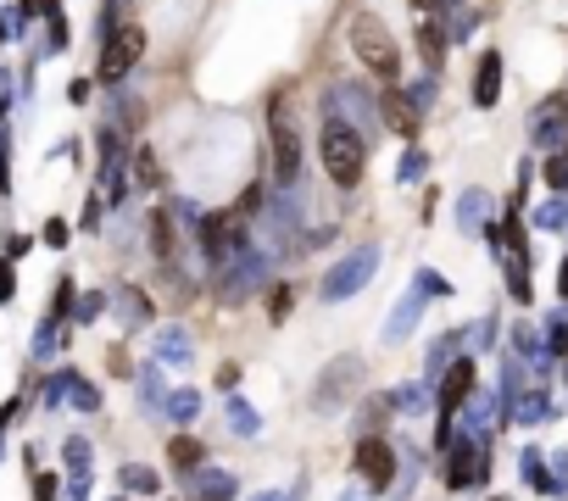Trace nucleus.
Segmentation results:
<instances>
[{
	"label": "nucleus",
	"instance_id": "38",
	"mask_svg": "<svg viewBox=\"0 0 568 501\" xmlns=\"http://www.w3.org/2000/svg\"><path fill=\"white\" fill-rule=\"evenodd\" d=\"M496 329H501L496 312H485L480 323H468V346H474V351H490V346H496Z\"/></svg>",
	"mask_w": 568,
	"mask_h": 501
},
{
	"label": "nucleus",
	"instance_id": "46",
	"mask_svg": "<svg viewBox=\"0 0 568 501\" xmlns=\"http://www.w3.org/2000/svg\"><path fill=\"white\" fill-rule=\"evenodd\" d=\"M17 295V274H12V262L0 256V307H6V301Z\"/></svg>",
	"mask_w": 568,
	"mask_h": 501
},
{
	"label": "nucleus",
	"instance_id": "24",
	"mask_svg": "<svg viewBox=\"0 0 568 501\" xmlns=\"http://www.w3.org/2000/svg\"><path fill=\"white\" fill-rule=\"evenodd\" d=\"M390 413H401L396 407V390H374V395L362 401V434H379L390 423Z\"/></svg>",
	"mask_w": 568,
	"mask_h": 501
},
{
	"label": "nucleus",
	"instance_id": "51",
	"mask_svg": "<svg viewBox=\"0 0 568 501\" xmlns=\"http://www.w3.org/2000/svg\"><path fill=\"white\" fill-rule=\"evenodd\" d=\"M6 112H12V79L0 73V123H6Z\"/></svg>",
	"mask_w": 568,
	"mask_h": 501
},
{
	"label": "nucleus",
	"instance_id": "20",
	"mask_svg": "<svg viewBox=\"0 0 568 501\" xmlns=\"http://www.w3.org/2000/svg\"><path fill=\"white\" fill-rule=\"evenodd\" d=\"M190 485H195V501H240V479L228 468H200Z\"/></svg>",
	"mask_w": 568,
	"mask_h": 501
},
{
	"label": "nucleus",
	"instance_id": "41",
	"mask_svg": "<svg viewBox=\"0 0 568 501\" xmlns=\"http://www.w3.org/2000/svg\"><path fill=\"white\" fill-rule=\"evenodd\" d=\"M541 346H546V340H541V334H535L529 323L513 329V351H518V357H541Z\"/></svg>",
	"mask_w": 568,
	"mask_h": 501
},
{
	"label": "nucleus",
	"instance_id": "13",
	"mask_svg": "<svg viewBox=\"0 0 568 501\" xmlns=\"http://www.w3.org/2000/svg\"><path fill=\"white\" fill-rule=\"evenodd\" d=\"M501 84H507V56H501L496 45H485L480 61H474V107L480 112L501 107Z\"/></svg>",
	"mask_w": 568,
	"mask_h": 501
},
{
	"label": "nucleus",
	"instance_id": "5",
	"mask_svg": "<svg viewBox=\"0 0 568 501\" xmlns=\"http://www.w3.org/2000/svg\"><path fill=\"white\" fill-rule=\"evenodd\" d=\"M374 274H379V246H374V240H362V246H351V251H346V256L323 274L318 301L340 307V301H351V295H362L368 284H374Z\"/></svg>",
	"mask_w": 568,
	"mask_h": 501
},
{
	"label": "nucleus",
	"instance_id": "55",
	"mask_svg": "<svg viewBox=\"0 0 568 501\" xmlns=\"http://www.w3.org/2000/svg\"><path fill=\"white\" fill-rule=\"evenodd\" d=\"M0 190H6V134H0Z\"/></svg>",
	"mask_w": 568,
	"mask_h": 501
},
{
	"label": "nucleus",
	"instance_id": "49",
	"mask_svg": "<svg viewBox=\"0 0 568 501\" xmlns=\"http://www.w3.org/2000/svg\"><path fill=\"white\" fill-rule=\"evenodd\" d=\"M301 490H307V485H295V490H256L246 501H301Z\"/></svg>",
	"mask_w": 568,
	"mask_h": 501
},
{
	"label": "nucleus",
	"instance_id": "45",
	"mask_svg": "<svg viewBox=\"0 0 568 501\" xmlns=\"http://www.w3.org/2000/svg\"><path fill=\"white\" fill-rule=\"evenodd\" d=\"M218 390H223V395L240 390V362H223V367H218Z\"/></svg>",
	"mask_w": 568,
	"mask_h": 501
},
{
	"label": "nucleus",
	"instance_id": "2",
	"mask_svg": "<svg viewBox=\"0 0 568 501\" xmlns=\"http://www.w3.org/2000/svg\"><path fill=\"white\" fill-rule=\"evenodd\" d=\"M346 45H351V61H362L368 79L401 84V40L390 33V23L379 12H357L346 23Z\"/></svg>",
	"mask_w": 568,
	"mask_h": 501
},
{
	"label": "nucleus",
	"instance_id": "11",
	"mask_svg": "<svg viewBox=\"0 0 568 501\" xmlns=\"http://www.w3.org/2000/svg\"><path fill=\"white\" fill-rule=\"evenodd\" d=\"M529 140L546 145V151H563L568 145V89H552L529 117Z\"/></svg>",
	"mask_w": 568,
	"mask_h": 501
},
{
	"label": "nucleus",
	"instance_id": "56",
	"mask_svg": "<svg viewBox=\"0 0 568 501\" xmlns=\"http://www.w3.org/2000/svg\"><path fill=\"white\" fill-rule=\"evenodd\" d=\"M441 6H446V12H462V0H441Z\"/></svg>",
	"mask_w": 568,
	"mask_h": 501
},
{
	"label": "nucleus",
	"instance_id": "50",
	"mask_svg": "<svg viewBox=\"0 0 568 501\" xmlns=\"http://www.w3.org/2000/svg\"><path fill=\"white\" fill-rule=\"evenodd\" d=\"M73 401H79V407H84V413H95V407H100V395H95L89 385H73Z\"/></svg>",
	"mask_w": 568,
	"mask_h": 501
},
{
	"label": "nucleus",
	"instance_id": "3",
	"mask_svg": "<svg viewBox=\"0 0 568 501\" xmlns=\"http://www.w3.org/2000/svg\"><path fill=\"white\" fill-rule=\"evenodd\" d=\"M267 167H274L279 190H295V179H301V123H295V107L284 95L267 107Z\"/></svg>",
	"mask_w": 568,
	"mask_h": 501
},
{
	"label": "nucleus",
	"instance_id": "54",
	"mask_svg": "<svg viewBox=\"0 0 568 501\" xmlns=\"http://www.w3.org/2000/svg\"><path fill=\"white\" fill-rule=\"evenodd\" d=\"M552 462H557V479H563V485H568V451H557V457H552Z\"/></svg>",
	"mask_w": 568,
	"mask_h": 501
},
{
	"label": "nucleus",
	"instance_id": "43",
	"mask_svg": "<svg viewBox=\"0 0 568 501\" xmlns=\"http://www.w3.org/2000/svg\"><path fill=\"white\" fill-rule=\"evenodd\" d=\"M73 312V279H56V301H51V318H67Z\"/></svg>",
	"mask_w": 568,
	"mask_h": 501
},
{
	"label": "nucleus",
	"instance_id": "36",
	"mask_svg": "<svg viewBox=\"0 0 568 501\" xmlns=\"http://www.w3.org/2000/svg\"><path fill=\"white\" fill-rule=\"evenodd\" d=\"M434 79H441V73H424V79H401V89H407V100H413V107H418V117H429V107H434Z\"/></svg>",
	"mask_w": 568,
	"mask_h": 501
},
{
	"label": "nucleus",
	"instance_id": "52",
	"mask_svg": "<svg viewBox=\"0 0 568 501\" xmlns=\"http://www.w3.org/2000/svg\"><path fill=\"white\" fill-rule=\"evenodd\" d=\"M95 312H100V295H84V301H79V323H89Z\"/></svg>",
	"mask_w": 568,
	"mask_h": 501
},
{
	"label": "nucleus",
	"instance_id": "16",
	"mask_svg": "<svg viewBox=\"0 0 568 501\" xmlns=\"http://www.w3.org/2000/svg\"><path fill=\"white\" fill-rule=\"evenodd\" d=\"M424 307H429V301H424L418 290H407V295H401L396 307L385 312V329H379V340H385V346H401V340H413V329H418Z\"/></svg>",
	"mask_w": 568,
	"mask_h": 501
},
{
	"label": "nucleus",
	"instance_id": "33",
	"mask_svg": "<svg viewBox=\"0 0 568 501\" xmlns=\"http://www.w3.org/2000/svg\"><path fill=\"white\" fill-rule=\"evenodd\" d=\"M290 307H295V284H290V279L267 284V318H274V323H284V318H290Z\"/></svg>",
	"mask_w": 568,
	"mask_h": 501
},
{
	"label": "nucleus",
	"instance_id": "35",
	"mask_svg": "<svg viewBox=\"0 0 568 501\" xmlns=\"http://www.w3.org/2000/svg\"><path fill=\"white\" fill-rule=\"evenodd\" d=\"M117 307H123V318H128L134 329H145V323H151V301H145L140 290H117Z\"/></svg>",
	"mask_w": 568,
	"mask_h": 501
},
{
	"label": "nucleus",
	"instance_id": "30",
	"mask_svg": "<svg viewBox=\"0 0 568 501\" xmlns=\"http://www.w3.org/2000/svg\"><path fill=\"white\" fill-rule=\"evenodd\" d=\"M195 413H200V395L195 390H167V418H173L179 429H190Z\"/></svg>",
	"mask_w": 568,
	"mask_h": 501
},
{
	"label": "nucleus",
	"instance_id": "47",
	"mask_svg": "<svg viewBox=\"0 0 568 501\" xmlns=\"http://www.w3.org/2000/svg\"><path fill=\"white\" fill-rule=\"evenodd\" d=\"M89 95H95V79H73V84H67V100H73V107H89Z\"/></svg>",
	"mask_w": 568,
	"mask_h": 501
},
{
	"label": "nucleus",
	"instance_id": "58",
	"mask_svg": "<svg viewBox=\"0 0 568 501\" xmlns=\"http://www.w3.org/2000/svg\"><path fill=\"white\" fill-rule=\"evenodd\" d=\"M563 151H568V145H563Z\"/></svg>",
	"mask_w": 568,
	"mask_h": 501
},
{
	"label": "nucleus",
	"instance_id": "1",
	"mask_svg": "<svg viewBox=\"0 0 568 501\" xmlns=\"http://www.w3.org/2000/svg\"><path fill=\"white\" fill-rule=\"evenodd\" d=\"M318 162H323L329 184L340 195H351L362 184V173H368V134L351 117H340V112H323V123H318Z\"/></svg>",
	"mask_w": 568,
	"mask_h": 501
},
{
	"label": "nucleus",
	"instance_id": "53",
	"mask_svg": "<svg viewBox=\"0 0 568 501\" xmlns=\"http://www.w3.org/2000/svg\"><path fill=\"white\" fill-rule=\"evenodd\" d=\"M557 295H563V301H568V256H563V262H557Z\"/></svg>",
	"mask_w": 568,
	"mask_h": 501
},
{
	"label": "nucleus",
	"instance_id": "17",
	"mask_svg": "<svg viewBox=\"0 0 568 501\" xmlns=\"http://www.w3.org/2000/svg\"><path fill=\"white\" fill-rule=\"evenodd\" d=\"M167 462H173V474L195 479L200 468H207V441H200V434H190V429L167 434Z\"/></svg>",
	"mask_w": 568,
	"mask_h": 501
},
{
	"label": "nucleus",
	"instance_id": "6",
	"mask_svg": "<svg viewBox=\"0 0 568 501\" xmlns=\"http://www.w3.org/2000/svg\"><path fill=\"white\" fill-rule=\"evenodd\" d=\"M490 479V441H480V434H457L452 451H441V485L452 496L462 490H480Z\"/></svg>",
	"mask_w": 568,
	"mask_h": 501
},
{
	"label": "nucleus",
	"instance_id": "37",
	"mask_svg": "<svg viewBox=\"0 0 568 501\" xmlns=\"http://www.w3.org/2000/svg\"><path fill=\"white\" fill-rule=\"evenodd\" d=\"M424 167H429V156H424L418 145H407V151H401V162H396V184H418Z\"/></svg>",
	"mask_w": 568,
	"mask_h": 501
},
{
	"label": "nucleus",
	"instance_id": "23",
	"mask_svg": "<svg viewBox=\"0 0 568 501\" xmlns=\"http://www.w3.org/2000/svg\"><path fill=\"white\" fill-rule=\"evenodd\" d=\"M490 223V200H485V190H462L457 195V228L462 234H480Z\"/></svg>",
	"mask_w": 568,
	"mask_h": 501
},
{
	"label": "nucleus",
	"instance_id": "40",
	"mask_svg": "<svg viewBox=\"0 0 568 501\" xmlns=\"http://www.w3.org/2000/svg\"><path fill=\"white\" fill-rule=\"evenodd\" d=\"M67 240H73V223H67V218H51V223H45V234H40V246H51V251H61Z\"/></svg>",
	"mask_w": 568,
	"mask_h": 501
},
{
	"label": "nucleus",
	"instance_id": "12",
	"mask_svg": "<svg viewBox=\"0 0 568 501\" xmlns=\"http://www.w3.org/2000/svg\"><path fill=\"white\" fill-rule=\"evenodd\" d=\"M323 112H340V117L351 112V123H357L362 134L374 128V123H385V117H379V95H374V89H362V84H334L329 100H323Z\"/></svg>",
	"mask_w": 568,
	"mask_h": 501
},
{
	"label": "nucleus",
	"instance_id": "18",
	"mask_svg": "<svg viewBox=\"0 0 568 501\" xmlns=\"http://www.w3.org/2000/svg\"><path fill=\"white\" fill-rule=\"evenodd\" d=\"M145 234H151V256H156V262H179V223H173V207H151Z\"/></svg>",
	"mask_w": 568,
	"mask_h": 501
},
{
	"label": "nucleus",
	"instance_id": "27",
	"mask_svg": "<svg viewBox=\"0 0 568 501\" xmlns=\"http://www.w3.org/2000/svg\"><path fill=\"white\" fill-rule=\"evenodd\" d=\"M117 485H123V496H128V490H134V496H156V490H162V479L151 474V468H140V462H123V468H117Z\"/></svg>",
	"mask_w": 568,
	"mask_h": 501
},
{
	"label": "nucleus",
	"instance_id": "10",
	"mask_svg": "<svg viewBox=\"0 0 568 501\" xmlns=\"http://www.w3.org/2000/svg\"><path fill=\"white\" fill-rule=\"evenodd\" d=\"M357 385H362V357H334V362L323 367V379L312 385V407H318L323 418L340 413L346 395H357Z\"/></svg>",
	"mask_w": 568,
	"mask_h": 501
},
{
	"label": "nucleus",
	"instance_id": "42",
	"mask_svg": "<svg viewBox=\"0 0 568 501\" xmlns=\"http://www.w3.org/2000/svg\"><path fill=\"white\" fill-rule=\"evenodd\" d=\"M474 28H480V12L462 6V12H452V28L446 33H452V40H474Z\"/></svg>",
	"mask_w": 568,
	"mask_h": 501
},
{
	"label": "nucleus",
	"instance_id": "19",
	"mask_svg": "<svg viewBox=\"0 0 568 501\" xmlns=\"http://www.w3.org/2000/svg\"><path fill=\"white\" fill-rule=\"evenodd\" d=\"M518 479H524L529 490H541V496H568V485L552 474V468H546V457L535 451V446H524V451H518Z\"/></svg>",
	"mask_w": 568,
	"mask_h": 501
},
{
	"label": "nucleus",
	"instance_id": "14",
	"mask_svg": "<svg viewBox=\"0 0 568 501\" xmlns=\"http://www.w3.org/2000/svg\"><path fill=\"white\" fill-rule=\"evenodd\" d=\"M379 117H385V128L401 134L407 145H413V134H418V123H424L418 107L407 100V89H401V84H385V89H379Z\"/></svg>",
	"mask_w": 568,
	"mask_h": 501
},
{
	"label": "nucleus",
	"instance_id": "26",
	"mask_svg": "<svg viewBox=\"0 0 568 501\" xmlns=\"http://www.w3.org/2000/svg\"><path fill=\"white\" fill-rule=\"evenodd\" d=\"M228 429L240 434V441H256V434H262V418H256V407H251V401L228 395Z\"/></svg>",
	"mask_w": 568,
	"mask_h": 501
},
{
	"label": "nucleus",
	"instance_id": "32",
	"mask_svg": "<svg viewBox=\"0 0 568 501\" xmlns=\"http://www.w3.org/2000/svg\"><path fill=\"white\" fill-rule=\"evenodd\" d=\"M40 12H45V28H51V51H67V12H61V0H40Z\"/></svg>",
	"mask_w": 568,
	"mask_h": 501
},
{
	"label": "nucleus",
	"instance_id": "34",
	"mask_svg": "<svg viewBox=\"0 0 568 501\" xmlns=\"http://www.w3.org/2000/svg\"><path fill=\"white\" fill-rule=\"evenodd\" d=\"M529 228H568V195H557V200H546V207H535V218H529Z\"/></svg>",
	"mask_w": 568,
	"mask_h": 501
},
{
	"label": "nucleus",
	"instance_id": "15",
	"mask_svg": "<svg viewBox=\"0 0 568 501\" xmlns=\"http://www.w3.org/2000/svg\"><path fill=\"white\" fill-rule=\"evenodd\" d=\"M413 45H418L424 73H441V67H446V51H452L446 17H418V28H413Z\"/></svg>",
	"mask_w": 568,
	"mask_h": 501
},
{
	"label": "nucleus",
	"instance_id": "31",
	"mask_svg": "<svg viewBox=\"0 0 568 501\" xmlns=\"http://www.w3.org/2000/svg\"><path fill=\"white\" fill-rule=\"evenodd\" d=\"M541 179H546V190H552V195H568V151H546Z\"/></svg>",
	"mask_w": 568,
	"mask_h": 501
},
{
	"label": "nucleus",
	"instance_id": "44",
	"mask_svg": "<svg viewBox=\"0 0 568 501\" xmlns=\"http://www.w3.org/2000/svg\"><path fill=\"white\" fill-rule=\"evenodd\" d=\"M28 251H33V234H17V228H12V234H6V262H23Z\"/></svg>",
	"mask_w": 568,
	"mask_h": 501
},
{
	"label": "nucleus",
	"instance_id": "9",
	"mask_svg": "<svg viewBox=\"0 0 568 501\" xmlns=\"http://www.w3.org/2000/svg\"><path fill=\"white\" fill-rule=\"evenodd\" d=\"M480 395V362H474V351H462L441 379H434V413H446V418H457L468 401Z\"/></svg>",
	"mask_w": 568,
	"mask_h": 501
},
{
	"label": "nucleus",
	"instance_id": "21",
	"mask_svg": "<svg viewBox=\"0 0 568 501\" xmlns=\"http://www.w3.org/2000/svg\"><path fill=\"white\" fill-rule=\"evenodd\" d=\"M128 179L140 184L145 195H156V190L167 184V173H162V156H156L151 145H134V151H128Z\"/></svg>",
	"mask_w": 568,
	"mask_h": 501
},
{
	"label": "nucleus",
	"instance_id": "4",
	"mask_svg": "<svg viewBox=\"0 0 568 501\" xmlns=\"http://www.w3.org/2000/svg\"><path fill=\"white\" fill-rule=\"evenodd\" d=\"M267 267H274V251H267V246H251V251L234 256L228 267H218V274H212L218 307H240V301H251L256 290H267Z\"/></svg>",
	"mask_w": 568,
	"mask_h": 501
},
{
	"label": "nucleus",
	"instance_id": "39",
	"mask_svg": "<svg viewBox=\"0 0 568 501\" xmlns=\"http://www.w3.org/2000/svg\"><path fill=\"white\" fill-rule=\"evenodd\" d=\"M424 401H429L424 385H396V407H401V413H424Z\"/></svg>",
	"mask_w": 568,
	"mask_h": 501
},
{
	"label": "nucleus",
	"instance_id": "25",
	"mask_svg": "<svg viewBox=\"0 0 568 501\" xmlns=\"http://www.w3.org/2000/svg\"><path fill=\"white\" fill-rule=\"evenodd\" d=\"M413 290H418L424 301H452V295H457V284L441 274V267H418V274H413Z\"/></svg>",
	"mask_w": 568,
	"mask_h": 501
},
{
	"label": "nucleus",
	"instance_id": "57",
	"mask_svg": "<svg viewBox=\"0 0 568 501\" xmlns=\"http://www.w3.org/2000/svg\"><path fill=\"white\" fill-rule=\"evenodd\" d=\"M485 501H507V496H485Z\"/></svg>",
	"mask_w": 568,
	"mask_h": 501
},
{
	"label": "nucleus",
	"instance_id": "48",
	"mask_svg": "<svg viewBox=\"0 0 568 501\" xmlns=\"http://www.w3.org/2000/svg\"><path fill=\"white\" fill-rule=\"evenodd\" d=\"M33 501H56V474H33Z\"/></svg>",
	"mask_w": 568,
	"mask_h": 501
},
{
	"label": "nucleus",
	"instance_id": "29",
	"mask_svg": "<svg viewBox=\"0 0 568 501\" xmlns=\"http://www.w3.org/2000/svg\"><path fill=\"white\" fill-rule=\"evenodd\" d=\"M267 207H274V195H267V184L256 179V184H246V190H240V200H234V218H246V223H251V218H256V212H267Z\"/></svg>",
	"mask_w": 568,
	"mask_h": 501
},
{
	"label": "nucleus",
	"instance_id": "28",
	"mask_svg": "<svg viewBox=\"0 0 568 501\" xmlns=\"http://www.w3.org/2000/svg\"><path fill=\"white\" fill-rule=\"evenodd\" d=\"M190 351H195V346H190L184 329H162V334H156V357H162V362H179V367H184Z\"/></svg>",
	"mask_w": 568,
	"mask_h": 501
},
{
	"label": "nucleus",
	"instance_id": "7",
	"mask_svg": "<svg viewBox=\"0 0 568 501\" xmlns=\"http://www.w3.org/2000/svg\"><path fill=\"white\" fill-rule=\"evenodd\" d=\"M407 462L396 451V441H385V434H357V446H351V474L374 490V496H385V490H396V468Z\"/></svg>",
	"mask_w": 568,
	"mask_h": 501
},
{
	"label": "nucleus",
	"instance_id": "8",
	"mask_svg": "<svg viewBox=\"0 0 568 501\" xmlns=\"http://www.w3.org/2000/svg\"><path fill=\"white\" fill-rule=\"evenodd\" d=\"M145 56V28L140 23H123L112 40H100V61H95V79L100 84H123Z\"/></svg>",
	"mask_w": 568,
	"mask_h": 501
},
{
	"label": "nucleus",
	"instance_id": "22",
	"mask_svg": "<svg viewBox=\"0 0 568 501\" xmlns=\"http://www.w3.org/2000/svg\"><path fill=\"white\" fill-rule=\"evenodd\" d=\"M501 279H507V295L518 307H529L535 301V256H507L501 262Z\"/></svg>",
	"mask_w": 568,
	"mask_h": 501
}]
</instances>
